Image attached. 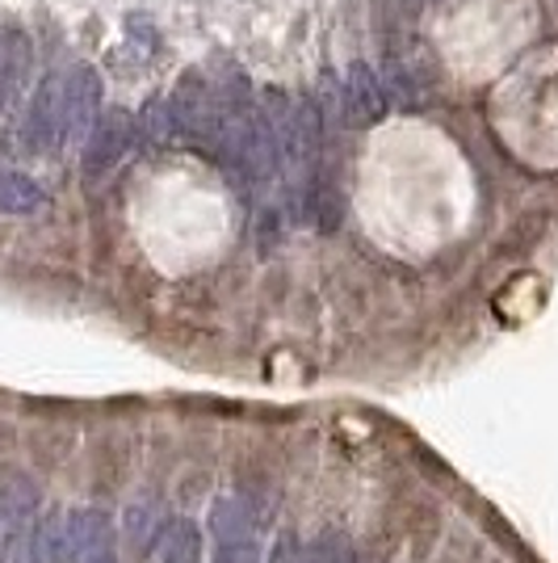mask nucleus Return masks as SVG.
I'll list each match as a JSON object with an SVG mask.
<instances>
[{"label":"nucleus","instance_id":"f257e3e1","mask_svg":"<svg viewBox=\"0 0 558 563\" xmlns=\"http://www.w3.org/2000/svg\"><path fill=\"white\" fill-rule=\"evenodd\" d=\"M18 135H22V147L30 156H47L64 143V80L59 76L38 80V89L25 101V118Z\"/></svg>","mask_w":558,"mask_h":563},{"label":"nucleus","instance_id":"f03ea898","mask_svg":"<svg viewBox=\"0 0 558 563\" xmlns=\"http://www.w3.org/2000/svg\"><path fill=\"white\" fill-rule=\"evenodd\" d=\"M101 76L93 64H76L64 76V140H89L101 118Z\"/></svg>","mask_w":558,"mask_h":563},{"label":"nucleus","instance_id":"7ed1b4c3","mask_svg":"<svg viewBox=\"0 0 558 563\" xmlns=\"http://www.w3.org/2000/svg\"><path fill=\"white\" fill-rule=\"evenodd\" d=\"M131 143H135V122H131V114H122V110L101 114L97 126L89 131V140H85V177L97 181V177L114 173Z\"/></svg>","mask_w":558,"mask_h":563},{"label":"nucleus","instance_id":"20e7f679","mask_svg":"<svg viewBox=\"0 0 558 563\" xmlns=\"http://www.w3.org/2000/svg\"><path fill=\"white\" fill-rule=\"evenodd\" d=\"M345 114H349L353 126H370L387 114V89L373 76L370 64H353L349 76H345Z\"/></svg>","mask_w":558,"mask_h":563},{"label":"nucleus","instance_id":"39448f33","mask_svg":"<svg viewBox=\"0 0 558 563\" xmlns=\"http://www.w3.org/2000/svg\"><path fill=\"white\" fill-rule=\"evenodd\" d=\"M30 68H34V51H30V38L18 25H4L0 30V80L9 97H18L30 80Z\"/></svg>","mask_w":558,"mask_h":563},{"label":"nucleus","instance_id":"423d86ee","mask_svg":"<svg viewBox=\"0 0 558 563\" xmlns=\"http://www.w3.org/2000/svg\"><path fill=\"white\" fill-rule=\"evenodd\" d=\"M43 202H47V194L30 177L0 168V214H34L43 211Z\"/></svg>","mask_w":558,"mask_h":563}]
</instances>
